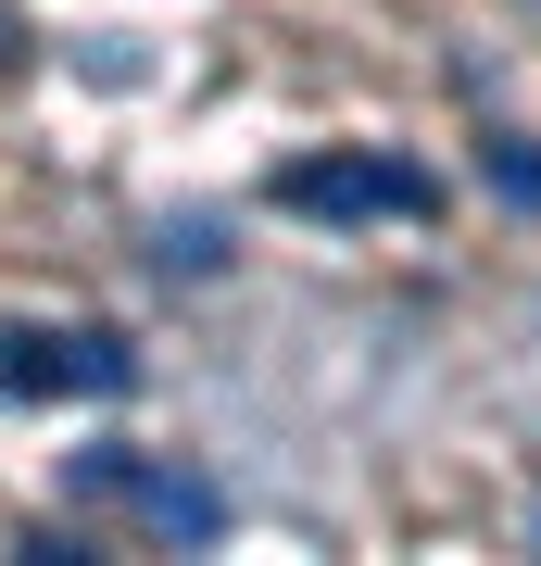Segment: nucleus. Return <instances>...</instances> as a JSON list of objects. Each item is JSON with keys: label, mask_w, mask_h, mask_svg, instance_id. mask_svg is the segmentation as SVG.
<instances>
[{"label": "nucleus", "mask_w": 541, "mask_h": 566, "mask_svg": "<svg viewBox=\"0 0 541 566\" xmlns=\"http://www.w3.org/2000/svg\"><path fill=\"white\" fill-rule=\"evenodd\" d=\"M13 63H25V25H13V13H0V76H13Z\"/></svg>", "instance_id": "obj_8"}, {"label": "nucleus", "mask_w": 541, "mask_h": 566, "mask_svg": "<svg viewBox=\"0 0 541 566\" xmlns=\"http://www.w3.org/2000/svg\"><path fill=\"white\" fill-rule=\"evenodd\" d=\"M278 214H302V227H428L441 177L416 151H302L278 177Z\"/></svg>", "instance_id": "obj_1"}, {"label": "nucleus", "mask_w": 541, "mask_h": 566, "mask_svg": "<svg viewBox=\"0 0 541 566\" xmlns=\"http://www.w3.org/2000/svg\"><path fill=\"white\" fill-rule=\"evenodd\" d=\"M479 177H491V202L541 214V139H479Z\"/></svg>", "instance_id": "obj_6"}, {"label": "nucleus", "mask_w": 541, "mask_h": 566, "mask_svg": "<svg viewBox=\"0 0 541 566\" xmlns=\"http://www.w3.org/2000/svg\"><path fill=\"white\" fill-rule=\"evenodd\" d=\"M139 441H89V453H63V491H76V504H126V491H139Z\"/></svg>", "instance_id": "obj_5"}, {"label": "nucleus", "mask_w": 541, "mask_h": 566, "mask_svg": "<svg viewBox=\"0 0 541 566\" xmlns=\"http://www.w3.org/2000/svg\"><path fill=\"white\" fill-rule=\"evenodd\" d=\"M139 390V353L114 327H0V403H114Z\"/></svg>", "instance_id": "obj_2"}, {"label": "nucleus", "mask_w": 541, "mask_h": 566, "mask_svg": "<svg viewBox=\"0 0 541 566\" xmlns=\"http://www.w3.org/2000/svg\"><path fill=\"white\" fill-rule=\"evenodd\" d=\"M89 76H101V88H139L152 63H139V39H89Z\"/></svg>", "instance_id": "obj_7"}, {"label": "nucleus", "mask_w": 541, "mask_h": 566, "mask_svg": "<svg viewBox=\"0 0 541 566\" xmlns=\"http://www.w3.org/2000/svg\"><path fill=\"white\" fill-rule=\"evenodd\" d=\"M152 277H164V290H177V277H189V290L227 277V214H164V227H152Z\"/></svg>", "instance_id": "obj_4"}, {"label": "nucleus", "mask_w": 541, "mask_h": 566, "mask_svg": "<svg viewBox=\"0 0 541 566\" xmlns=\"http://www.w3.org/2000/svg\"><path fill=\"white\" fill-rule=\"evenodd\" d=\"M164 542H227V491L215 479H189V465H139V491H126Z\"/></svg>", "instance_id": "obj_3"}]
</instances>
